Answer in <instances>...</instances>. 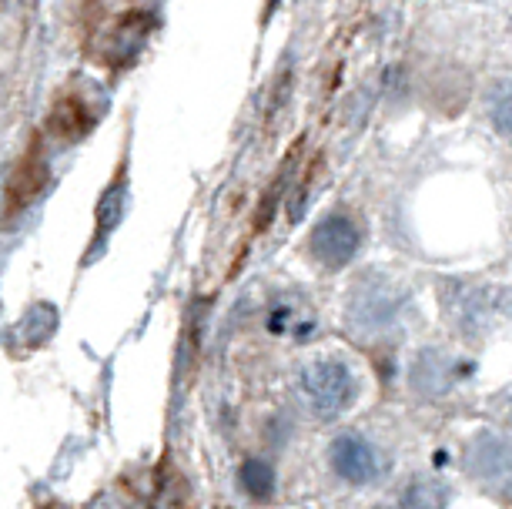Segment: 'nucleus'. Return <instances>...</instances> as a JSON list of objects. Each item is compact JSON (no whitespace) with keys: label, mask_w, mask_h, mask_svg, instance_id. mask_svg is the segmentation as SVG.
Returning a JSON list of instances; mask_svg holds the SVG:
<instances>
[{"label":"nucleus","mask_w":512,"mask_h":509,"mask_svg":"<svg viewBox=\"0 0 512 509\" xmlns=\"http://www.w3.org/2000/svg\"><path fill=\"white\" fill-rule=\"evenodd\" d=\"M409 305L402 285H395L392 278H359V285L349 295V325L352 332L365 335V339H379L389 329H395L399 315Z\"/></svg>","instance_id":"3"},{"label":"nucleus","mask_w":512,"mask_h":509,"mask_svg":"<svg viewBox=\"0 0 512 509\" xmlns=\"http://www.w3.org/2000/svg\"><path fill=\"white\" fill-rule=\"evenodd\" d=\"M94 124H98V114L77 98V94H64L51 111V131L61 134V138H81Z\"/></svg>","instance_id":"8"},{"label":"nucleus","mask_w":512,"mask_h":509,"mask_svg":"<svg viewBox=\"0 0 512 509\" xmlns=\"http://www.w3.org/2000/svg\"><path fill=\"white\" fill-rule=\"evenodd\" d=\"M124 198H128V181H124V175H118L108 188H104V195L98 201V211H94L101 235L114 232V225H118L121 218H124Z\"/></svg>","instance_id":"12"},{"label":"nucleus","mask_w":512,"mask_h":509,"mask_svg":"<svg viewBox=\"0 0 512 509\" xmlns=\"http://www.w3.org/2000/svg\"><path fill=\"white\" fill-rule=\"evenodd\" d=\"M359 248H362V228L352 215H345V211L325 215L322 222L312 228V235H308V252H312L315 262L328 268V272H338V268L352 265Z\"/></svg>","instance_id":"5"},{"label":"nucleus","mask_w":512,"mask_h":509,"mask_svg":"<svg viewBox=\"0 0 512 509\" xmlns=\"http://www.w3.org/2000/svg\"><path fill=\"white\" fill-rule=\"evenodd\" d=\"M456 386V362L442 349H422L412 359V389L425 399H439Z\"/></svg>","instance_id":"7"},{"label":"nucleus","mask_w":512,"mask_h":509,"mask_svg":"<svg viewBox=\"0 0 512 509\" xmlns=\"http://www.w3.org/2000/svg\"><path fill=\"white\" fill-rule=\"evenodd\" d=\"M452 486L436 476H415L402 493V509H449Z\"/></svg>","instance_id":"9"},{"label":"nucleus","mask_w":512,"mask_h":509,"mask_svg":"<svg viewBox=\"0 0 512 509\" xmlns=\"http://www.w3.org/2000/svg\"><path fill=\"white\" fill-rule=\"evenodd\" d=\"M439 299L452 329L459 335H466V339H486L502 322V315L509 312L512 292L489 282H459V278H449L446 285H439Z\"/></svg>","instance_id":"1"},{"label":"nucleus","mask_w":512,"mask_h":509,"mask_svg":"<svg viewBox=\"0 0 512 509\" xmlns=\"http://www.w3.org/2000/svg\"><path fill=\"white\" fill-rule=\"evenodd\" d=\"M298 389H302L305 402L312 406L318 419H338L359 399L355 372L342 359H332V355H318V359L305 362L302 372H298Z\"/></svg>","instance_id":"2"},{"label":"nucleus","mask_w":512,"mask_h":509,"mask_svg":"<svg viewBox=\"0 0 512 509\" xmlns=\"http://www.w3.org/2000/svg\"><path fill=\"white\" fill-rule=\"evenodd\" d=\"M372 509H392V506H372Z\"/></svg>","instance_id":"13"},{"label":"nucleus","mask_w":512,"mask_h":509,"mask_svg":"<svg viewBox=\"0 0 512 509\" xmlns=\"http://www.w3.org/2000/svg\"><path fill=\"white\" fill-rule=\"evenodd\" d=\"M238 483H241V489H245L248 499H255V503H268V499L275 496L278 476H275V469L265 463V459H248V463L241 466Z\"/></svg>","instance_id":"11"},{"label":"nucleus","mask_w":512,"mask_h":509,"mask_svg":"<svg viewBox=\"0 0 512 509\" xmlns=\"http://www.w3.org/2000/svg\"><path fill=\"white\" fill-rule=\"evenodd\" d=\"M466 473L496 499H512V436L479 429L466 443Z\"/></svg>","instance_id":"4"},{"label":"nucleus","mask_w":512,"mask_h":509,"mask_svg":"<svg viewBox=\"0 0 512 509\" xmlns=\"http://www.w3.org/2000/svg\"><path fill=\"white\" fill-rule=\"evenodd\" d=\"M328 466L335 469L338 479L352 486H369L379 479V453L359 432H342L328 446Z\"/></svg>","instance_id":"6"},{"label":"nucleus","mask_w":512,"mask_h":509,"mask_svg":"<svg viewBox=\"0 0 512 509\" xmlns=\"http://www.w3.org/2000/svg\"><path fill=\"white\" fill-rule=\"evenodd\" d=\"M486 118L499 138L512 141V81L499 78L486 88Z\"/></svg>","instance_id":"10"}]
</instances>
